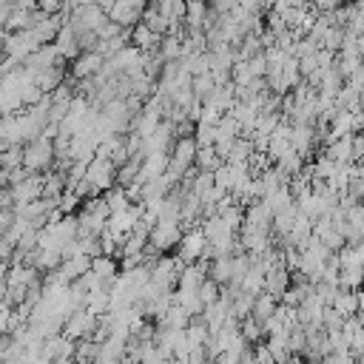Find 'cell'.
I'll list each match as a JSON object with an SVG mask.
<instances>
[{
  "mask_svg": "<svg viewBox=\"0 0 364 364\" xmlns=\"http://www.w3.org/2000/svg\"><path fill=\"white\" fill-rule=\"evenodd\" d=\"M54 159H57L54 142L46 139V136H37L34 142L23 145V168L28 173H48V171H54Z\"/></svg>",
  "mask_w": 364,
  "mask_h": 364,
  "instance_id": "obj_1",
  "label": "cell"
},
{
  "mask_svg": "<svg viewBox=\"0 0 364 364\" xmlns=\"http://www.w3.org/2000/svg\"><path fill=\"white\" fill-rule=\"evenodd\" d=\"M145 9H148V6L139 3V0H117V3L108 9V20L117 23V26H122V28H134L136 23H142Z\"/></svg>",
  "mask_w": 364,
  "mask_h": 364,
  "instance_id": "obj_2",
  "label": "cell"
},
{
  "mask_svg": "<svg viewBox=\"0 0 364 364\" xmlns=\"http://www.w3.org/2000/svg\"><path fill=\"white\" fill-rule=\"evenodd\" d=\"M185 236V228L179 222H159L154 230H151V247L156 253H165V250H176L179 242Z\"/></svg>",
  "mask_w": 364,
  "mask_h": 364,
  "instance_id": "obj_3",
  "label": "cell"
},
{
  "mask_svg": "<svg viewBox=\"0 0 364 364\" xmlns=\"http://www.w3.org/2000/svg\"><path fill=\"white\" fill-rule=\"evenodd\" d=\"M85 179H88L100 193H108L111 188H117V165L108 162V159H100V156H97V159L88 165Z\"/></svg>",
  "mask_w": 364,
  "mask_h": 364,
  "instance_id": "obj_4",
  "label": "cell"
},
{
  "mask_svg": "<svg viewBox=\"0 0 364 364\" xmlns=\"http://www.w3.org/2000/svg\"><path fill=\"white\" fill-rule=\"evenodd\" d=\"M94 330H97V316L88 313V310H77V313L65 321L63 336L71 338V341H82V338H91Z\"/></svg>",
  "mask_w": 364,
  "mask_h": 364,
  "instance_id": "obj_5",
  "label": "cell"
},
{
  "mask_svg": "<svg viewBox=\"0 0 364 364\" xmlns=\"http://www.w3.org/2000/svg\"><path fill=\"white\" fill-rule=\"evenodd\" d=\"M102 65H105V57H102V54L85 51V54H80V60L71 63L68 71H71V80L80 82V80H94V77L102 71Z\"/></svg>",
  "mask_w": 364,
  "mask_h": 364,
  "instance_id": "obj_6",
  "label": "cell"
},
{
  "mask_svg": "<svg viewBox=\"0 0 364 364\" xmlns=\"http://www.w3.org/2000/svg\"><path fill=\"white\" fill-rule=\"evenodd\" d=\"M131 46H136L142 54H151V51H156V48L162 46V34H156V31L148 28L145 23H136V26L131 28Z\"/></svg>",
  "mask_w": 364,
  "mask_h": 364,
  "instance_id": "obj_7",
  "label": "cell"
},
{
  "mask_svg": "<svg viewBox=\"0 0 364 364\" xmlns=\"http://www.w3.org/2000/svg\"><path fill=\"white\" fill-rule=\"evenodd\" d=\"M293 284V276H290V270L284 267V264H279V267H273V270H267V279H264V290L267 293H273L279 301H282V296H284V290Z\"/></svg>",
  "mask_w": 364,
  "mask_h": 364,
  "instance_id": "obj_8",
  "label": "cell"
},
{
  "mask_svg": "<svg viewBox=\"0 0 364 364\" xmlns=\"http://www.w3.org/2000/svg\"><path fill=\"white\" fill-rule=\"evenodd\" d=\"M330 307H333L336 313H341L344 318H353V316H358V296H355L353 290H341V287H338V293L333 296Z\"/></svg>",
  "mask_w": 364,
  "mask_h": 364,
  "instance_id": "obj_9",
  "label": "cell"
},
{
  "mask_svg": "<svg viewBox=\"0 0 364 364\" xmlns=\"http://www.w3.org/2000/svg\"><path fill=\"white\" fill-rule=\"evenodd\" d=\"M279 304H282V301H279L273 293H267V290H264V293H259V296H256V304H253V313H250V316H253V318H259V321L264 324L267 318H273V313L279 310Z\"/></svg>",
  "mask_w": 364,
  "mask_h": 364,
  "instance_id": "obj_10",
  "label": "cell"
},
{
  "mask_svg": "<svg viewBox=\"0 0 364 364\" xmlns=\"http://www.w3.org/2000/svg\"><path fill=\"white\" fill-rule=\"evenodd\" d=\"M191 313L185 310V307H179V304H173L168 313H165V318L156 324V327H165V330H188V324H191Z\"/></svg>",
  "mask_w": 364,
  "mask_h": 364,
  "instance_id": "obj_11",
  "label": "cell"
},
{
  "mask_svg": "<svg viewBox=\"0 0 364 364\" xmlns=\"http://www.w3.org/2000/svg\"><path fill=\"white\" fill-rule=\"evenodd\" d=\"M276 168H279L287 179H293V176H299V173L304 171V156H301L299 151H287V154L276 162Z\"/></svg>",
  "mask_w": 364,
  "mask_h": 364,
  "instance_id": "obj_12",
  "label": "cell"
},
{
  "mask_svg": "<svg viewBox=\"0 0 364 364\" xmlns=\"http://www.w3.org/2000/svg\"><path fill=\"white\" fill-rule=\"evenodd\" d=\"M173 299H176V304L185 307L191 316H202V313H205V301H202L199 293H193V290H173Z\"/></svg>",
  "mask_w": 364,
  "mask_h": 364,
  "instance_id": "obj_13",
  "label": "cell"
},
{
  "mask_svg": "<svg viewBox=\"0 0 364 364\" xmlns=\"http://www.w3.org/2000/svg\"><path fill=\"white\" fill-rule=\"evenodd\" d=\"M191 88H193V94H196V100L205 105L210 97H213V91L219 88L216 85V80H213V74H202V77H193V82H191Z\"/></svg>",
  "mask_w": 364,
  "mask_h": 364,
  "instance_id": "obj_14",
  "label": "cell"
},
{
  "mask_svg": "<svg viewBox=\"0 0 364 364\" xmlns=\"http://www.w3.org/2000/svg\"><path fill=\"white\" fill-rule=\"evenodd\" d=\"M222 165H225V159L216 154V148H199V156H196V168H199V171L216 173Z\"/></svg>",
  "mask_w": 364,
  "mask_h": 364,
  "instance_id": "obj_15",
  "label": "cell"
},
{
  "mask_svg": "<svg viewBox=\"0 0 364 364\" xmlns=\"http://www.w3.org/2000/svg\"><path fill=\"white\" fill-rule=\"evenodd\" d=\"M105 196V202H108V208H111V216L114 213H122V210H128L134 202L128 199V191L122 188V185H117V188H111L108 193H102Z\"/></svg>",
  "mask_w": 364,
  "mask_h": 364,
  "instance_id": "obj_16",
  "label": "cell"
},
{
  "mask_svg": "<svg viewBox=\"0 0 364 364\" xmlns=\"http://www.w3.org/2000/svg\"><path fill=\"white\" fill-rule=\"evenodd\" d=\"M239 330H242V336H245L250 344H262V338H267V333H264V324H262L259 318H253V316L242 318V321H239Z\"/></svg>",
  "mask_w": 364,
  "mask_h": 364,
  "instance_id": "obj_17",
  "label": "cell"
},
{
  "mask_svg": "<svg viewBox=\"0 0 364 364\" xmlns=\"http://www.w3.org/2000/svg\"><path fill=\"white\" fill-rule=\"evenodd\" d=\"M213 182H216V188H222V191H228V193H233V188H236V173H233V165L230 162H225L216 173H213Z\"/></svg>",
  "mask_w": 364,
  "mask_h": 364,
  "instance_id": "obj_18",
  "label": "cell"
},
{
  "mask_svg": "<svg viewBox=\"0 0 364 364\" xmlns=\"http://www.w3.org/2000/svg\"><path fill=\"white\" fill-rule=\"evenodd\" d=\"M287 151H293V142L287 139V136H279V134H273L270 136V148H267V156L273 159V165L287 154Z\"/></svg>",
  "mask_w": 364,
  "mask_h": 364,
  "instance_id": "obj_19",
  "label": "cell"
},
{
  "mask_svg": "<svg viewBox=\"0 0 364 364\" xmlns=\"http://www.w3.org/2000/svg\"><path fill=\"white\" fill-rule=\"evenodd\" d=\"M321 48H327V51H341L344 48V28L341 26H333L327 34H324V40H321Z\"/></svg>",
  "mask_w": 364,
  "mask_h": 364,
  "instance_id": "obj_20",
  "label": "cell"
},
{
  "mask_svg": "<svg viewBox=\"0 0 364 364\" xmlns=\"http://www.w3.org/2000/svg\"><path fill=\"white\" fill-rule=\"evenodd\" d=\"M344 321H347V318H344L341 313H336L333 307H327V310H324V321H321V327H324L327 336H333V333H341V330H344Z\"/></svg>",
  "mask_w": 364,
  "mask_h": 364,
  "instance_id": "obj_21",
  "label": "cell"
},
{
  "mask_svg": "<svg viewBox=\"0 0 364 364\" xmlns=\"http://www.w3.org/2000/svg\"><path fill=\"white\" fill-rule=\"evenodd\" d=\"M193 139H196L199 148H213V145H216V128H213V125H202V122H196V134H193Z\"/></svg>",
  "mask_w": 364,
  "mask_h": 364,
  "instance_id": "obj_22",
  "label": "cell"
},
{
  "mask_svg": "<svg viewBox=\"0 0 364 364\" xmlns=\"http://www.w3.org/2000/svg\"><path fill=\"white\" fill-rule=\"evenodd\" d=\"M199 299L205 301V307H208V304H216V301L222 299V287H219L213 279H208V282L199 287Z\"/></svg>",
  "mask_w": 364,
  "mask_h": 364,
  "instance_id": "obj_23",
  "label": "cell"
},
{
  "mask_svg": "<svg viewBox=\"0 0 364 364\" xmlns=\"http://www.w3.org/2000/svg\"><path fill=\"white\" fill-rule=\"evenodd\" d=\"M318 364H358V361L353 358V353H344V355H341V353H330V355H324Z\"/></svg>",
  "mask_w": 364,
  "mask_h": 364,
  "instance_id": "obj_24",
  "label": "cell"
}]
</instances>
